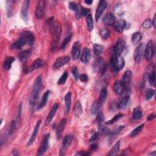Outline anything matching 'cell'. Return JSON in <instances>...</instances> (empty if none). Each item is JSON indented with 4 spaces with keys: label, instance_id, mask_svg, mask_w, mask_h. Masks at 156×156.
I'll return each instance as SVG.
<instances>
[{
    "label": "cell",
    "instance_id": "4dcf8cb0",
    "mask_svg": "<svg viewBox=\"0 0 156 156\" xmlns=\"http://www.w3.org/2000/svg\"><path fill=\"white\" fill-rule=\"evenodd\" d=\"M74 115L76 117H79L80 115L83 114V110L82 108V105L79 101H78L75 104V108H74Z\"/></svg>",
    "mask_w": 156,
    "mask_h": 156
},
{
    "label": "cell",
    "instance_id": "f5cc1de1",
    "mask_svg": "<svg viewBox=\"0 0 156 156\" xmlns=\"http://www.w3.org/2000/svg\"><path fill=\"white\" fill-rule=\"evenodd\" d=\"M151 21L150 19H147L144 21L142 24V27L145 29H149L151 26Z\"/></svg>",
    "mask_w": 156,
    "mask_h": 156
},
{
    "label": "cell",
    "instance_id": "83f0119b",
    "mask_svg": "<svg viewBox=\"0 0 156 156\" xmlns=\"http://www.w3.org/2000/svg\"><path fill=\"white\" fill-rule=\"evenodd\" d=\"M15 61V58L13 57H8L4 61L3 67L6 70H9L11 68L12 63Z\"/></svg>",
    "mask_w": 156,
    "mask_h": 156
},
{
    "label": "cell",
    "instance_id": "3957f363",
    "mask_svg": "<svg viewBox=\"0 0 156 156\" xmlns=\"http://www.w3.org/2000/svg\"><path fill=\"white\" fill-rule=\"evenodd\" d=\"M42 87V79L41 76H38L36 79L30 96V104L31 105H35L38 100L40 92Z\"/></svg>",
    "mask_w": 156,
    "mask_h": 156
},
{
    "label": "cell",
    "instance_id": "8d00e7d4",
    "mask_svg": "<svg viewBox=\"0 0 156 156\" xmlns=\"http://www.w3.org/2000/svg\"><path fill=\"white\" fill-rule=\"evenodd\" d=\"M93 52L94 53L98 56L102 54L104 51V47L103 45H99V44H94L93 45Z\"/></svg>",
    "mask_w": 156,
    "mask_h": 156
},
{
    "label": "cell",
    "instance_id": "d6986e66",
    "mask_svg": "<svg viewBox=\"0 0 156 156\" xmlns=\"http://www.w3.org/2000/svg\"><path fill=\"white\" fill-rule=\"evenodd\" d=\"M113 90L117 95H121L125 92H126L125 87L121 80H117L113 86Z\"/></svg>",
    "mask_w": 156,
    "mask_h": 156
},
{
    "label": "cell",
    "instance_id": "ab89813d",
    "mask_svg": "<svg viewBox=\"0 0 156 156\" xmlns=\"http://www.w3.org/2000/svg\"><path fill=\"white\" fill-rule=\"evenodd\" d=\"M99 133L103 135H107L110 134V130L105 125H101L99 126Z\"/></svg>",
    "mask_w": 156,
    "mask_h": 156
},
{
    "label": "cell",
    "instance_id": "52a82bcc",
    "mask_svg": "<svg viewBox=\"0 0 156 156\" xmlns=\"http://www.w3.org/2000/svg\"><path fill=\"white\" fill-rule=\"evenodd\" d=\"M155 53V46L153 41L150 40L145 46V56L147 61H150L153 58Z\"/></svg>",
    "mask_w": 156,
    "mask_h": 156
},
{
    "label": "cell",
    "instance_id": "b9f144b4",
    "mask_svg": "<svg viewBox=\"0 0 156 156\" xmlns=\"http://www.w3.org/2000/svg\"><path fill=\"white\" fill-rule=\"evenodd\" d=\"M68 76V73L67 71H65L63 74L61 76V77L60 78V79H59V80L57 81V84L59 85H63L65 83H66L67 78Z\"/></svg>",
    "mask_w": 156,
    "mask_h": 156
},
{
    "label": "cell",
    "instance_id": "bcb514c9",
    "mask_svg": "<svg viewBox=\"0 0 156 156\" xmlns=\"http://www.w3.org/2000/svg\"><path fill=\"white\" fill-rule=\"evenodd\" d=\"M155 94V90L153 89H148L145 94V99L147 101L150 100Z\"/></svg>",
    "mask_w": 156,
    "mask_h": 156
},
{
    "label": "cell",
    "instance_id": "1f68e13d",
    "mask_svg": "<svg viewBox=\"0 0 156 156\" xmlns=\"http://www.w3.org/2000/svg\"><path fill=\"white\" fill-rule=\"evenodd\" d=\"M101 103L98 101L95 102L91 106V108H90V112H91V113L93 115H97V113L99 112L100 107H101Z\"/></svg>",
    "mask_w": 156,
    "mask_h": 156
},
{
    "label": "cell",
    "instance_id": "94428289",
    "mask_svg": "<svg viewBox=\"0 0 156 156\" xmlns=\"http://www.w3.org/2000/svg\"><path fill=\"white\" fill-rule=\"evenodd\" d=\"M155 118V115L154 113H152V114L148 116V117H147V120L151 121V120H154Z\"/></svg>",
    "mask_w": 156,
    "mask_h": 156
},
{
    "label": "cell",
    "instance_id": "ffe728a7",
    "mask_svg": "<svg viewBox=\"0 0 156 156\" xmlns=\"http://www.w3.org/2000/svg\"><path fill=\"white\" fill-rule=\"evenodd\" d=\"M103 21L104 24L107 26H112L115 23L116 18L112 13H108L104 17Z\"/></svg>",
    "mask_w": 156,
    "mask_h": 156
},
{
    "label": "cell",
    "instance_id": "f6af8a7d",
    "mask_svg": "<svg viewBox=\"0 0 156 156\" xmlns=\"http://www.w3.org/2000/svg\"><path fill=\"white\" fill-rule=\"evenodd\" d=\"M122 117H123V114H121V113H118L117 115H116L115 116H114L113 117V118H112L111 120H110L108 122H106L105 124L106 125H112V124H113V123H116L117 121H118Z\"/></svg>",
    "mask_w": 156,
    "mask_h": 156
},
{
    "label": "cell",
    "instance_id": "11a10c76",
    "mask_svg": "<svg viewBox=\"0 0 156 156\" xmlns=\"http://www.w3.org/2000/svg\"><path fill=\"white\" fill-rule=\"evenodd\" d=\"M125 128V126H118L116 129H115L112 133V135H117V134H118L121 130H123V129Z\"/></svg>",
    "mask_w": 156,
    "mask_h": 156
},
{
    "label": "cell",
    "instance_id": "f907efd6",
    "mask_svg": "<svg viewBox=\"0 0 156 156\" xmlns=\"http://www.w3.org/2000/svg\"><path fill=\"white\" fill-rule=\"evenodd\" d=\"M110 109L112 111H116L120 109L119 104L117 103L116 101H113L111 103L110 105Z\"/></svg>",
    "mask_w": 156,
    "mask_h": 156
},
{
    "label": "cell",
    "instance_id": "5b68a950",
    "mask_svg": "<svg viewBox=\"0 0 156 156\" xmlns=\"http://www.w3.org/2000/svg\"><path fill=\"white\" fill-rule=\"evenodd\" d=\"M145 46L146 45L145 43H141L135 48L134 53V57L136 63H140L144 58Z\"/></svg>",
    "mask_w": 156,
    "mask_h": 156
},
{
    "label": "cell",
    "instance_id": "7dc6e473",
    "mask_svg": "<svg viewBox=\"0 0 156 156\" xmlns=\"http://www.w3.org/2000/svg\"><path fill=\"white\" fill-rule=\"evenodd\" d=\"M72 37H73V34H70L63 40V42H62V43L61 45V48L62 49H64L65 47L67 46V45L68 44V43L71 41V40L72 38Z\"/></svg>",
    "mask_w": 156,
    "mask_h": 156
},
{
    "label": "cell",
    "instance_id": "74e56055",
    "mask_svg": "<svg viewBox=\"0 0 156 156\" xmlns=\"http://www.w3.org/2000/svg\"><path fill=\"white\" fill-rule=\"evenodd\" d=\"M143 116L142 111L140 110L139 108H135L133 110L132 113V118L134 120H139Z\"/></svg>",
    "mask_w": 156,
    "mask_h": 156
},
{
    "label": "cell",
    "instance_id": "ba28073f",
    "mask_svg": "<svg viewBox=\"0 0 156 156\" xmlns=\"http://www.w3.org/2000/svg\"><path fill=\"white\" fill-rule=\"evenodd\" d=\"M132 79V73L130 70H127L125 72L122 77V83L125 87L126 92L130 91V84Z\"/></svg>",
    "mask_w": 156,
    "mask_h": 156
},
{
    "label": "cell",
    "instance_id": "cb8c5ba5",
    "mask_svg": "<svg viewBox=\"0 0 156 156\" xmlns=\"http://www.w3.org/2000/svg\"><path fill=\"white\" fill-rule=\"evenodd\" d=\"M45 65V61L41 59H37L33 63H32L31 67L29 68L30 71H33L39 68L42 67Z\"/></svg>",
    "mask_w": 156,
    "mask_h": 156
},
{
    "label": "cell",
    "instance_id": "d4e9b609",
    "mask_svg": "<svg viewBox=\"0 0 156 156\" xmlns=\"http://www.w3.org/2000/svg\"><path fill=\"white\" fill-rule=\"evenodd\" d=\"M32 54V51L31 50H27L23 51L19 53L18 55V58L21 62H25Z\"/></svg>",
    "mask_w": 156,
    "mask_h": 156
},
{
    "label": "cell",
    "instance_id": "91938a15",
    "mask_svg": "<svg viewBox=\"0 0 156 156\" xmlns=\"http://www.w3.org/2000/svg\"><path fill=\"white\" fill-rule=\"evenodd\" d=\"M152 26L154 28H155L156 27V14H154V17H153V19L152 20Z\"/></svg>",
    "mask_w": 156,
    "mask_h": 156
},
{
    "label": "cell",
    "instance_id": "6f0895ef",
    "mask_svg": "<svg viewBox=\"0 0 156 156\" xmlns=\"http://www.w3.org/2000/svg\"><path fill=\"white\" fill-rule=\"evenodd\" d=\"M75 155H89L90 153L86 151H79V152H78Z\"/></svg>",
    "mask_w": 156,
    "mask_h": 156
},
{
    "label": "cell",
    "instance_id": "6da1fadb",
    "mask_svg": "<svg viewBox=\"0 0 156 156\" xmlns=\"http://www.w3.org/2000/svg\"><path fill=\"white\" fill-rule=\"evenodd\" d=\"M34 42V36L31 32L24 31L21 32L20 37L15 41L11 46L12 50H21L26 45L32 46Z\"/></svg>",
    "mask_w": 156,
    "mask_h": 156
},
{
    "label": "cell",
    "instance_id": "f35d334b",
    "mask_svg": "<svg viewBox=\"0 0 156 156\" xmlns=\"http://www.w3.org/2000/svg\"><path fill=\"white\" fill-rule=\"evenodd\" d=\"M142 38V35L140 32H135L132 36V41L134 44H138Z\"/></svg>",
    "mask_w": 156,
    "mask_h": 156
},
{
    "label": "cell",
    "instance_id": "7402d4cb",
    "mask_svg": "<svg viewBox=\"0 0 156 156\" xmlns=\"http://www.w3.org/2000/svg\"><path fill=\"white\" fill-rule=\"evenodd\" d=\"M66 125H67V120L65 118H63L61 121L59 125L57 126L56 134H57V137L58 138H60L61 137L62 132H63V131Z\"/></svg>",
    "mask_w": 156,
    "mask_h": 156
},
{
    "label": "cell",
    "instance_id": "277c9868",
    "mask_svg": "<svg viewBox=\"0 0 156 156\" xmlns=\"http://www.w3.org/2000/svg\"><path fill=\"white\" fill-rule=\"evenodd\" d=\"M110 63L112 69L115 71H119L124 68L125 62L121 56L113 55L111 58Z\"/></svg>",
    "mask_w": 156,
    "mask_h": 156
},
{
    "label": "cell",
    "instance_id": "836d02e7",
    "mask_svg": "<svg viewBox=\"0 0 156 156\" xmlns=\"http://www.w3.org/2000/svg\"><path fill=\"white\" fill-rule=\"evenodd\" d=\"M147 73H149V82H150V85L154 86L155 85V71H154V67L152 66L151 67V70H150V71H147Z\"/></svg>",
    "mask_w": 156,
    "mask_h": 156
},
{
    "label": "cell",
    "instance_id": "e0dca14e",
    "mask_svg": "<svg viewBox=\"0 0 156 156\" xmlns=\"http://www.w3.org/2000/svg\"><path fill=\"white\" fill-rule=\"evenodd\" d=\"M126 26V22L125 19H120L113 24L115 31L119 33H122Z\"/></svg>",
    "mask_w": 156,
    "mask_h": 156
},
{
    "label": "cell",
    "instance_id": "e575fe53",
    "mask_svg": "<svg viewBox=\"0 0 156 156\" xmlns=\"http://www.w3.org/2000/svg\"><path fill=\"white\" fill-rule=\"evenodd\" d=\"M129 96L128 95H126L125 96H123L121 98V99L120 100V103H118L119 104L120 109H125L126 107L128 105V103L129 102Z\"/></svg>",
    "mask_w": 156,
    "mask_h": 156
},
{
    "label": "cell",
    "instance_id": "db71d44e",
    "mask_svg": "<svg viewBox=\"0 0 156 156\" xmlns=\"http://www.w3.org/2000/svg\"><path fill=\"white\" fill-rule=\"evenodd\" d=\"M98 138H99V133L96 132L91 137H90V138L89 139V142L90 143L95 142L97 140Z\"/></svg>",
    "mask_w": 156,
    "mask_h": 156
},
{
    "label": "cell",
    "instance_id": "d590c367",
    "mask_svg": "<svg viewBox=\"0 0 156 156\" xmlns=\"http://www.w3.org/2000/svg\"><path fill=\"white\" fill-rule=\"evenodd\" d=\"M120 151V142H117L112 147L108 155H116Z\"/></svg>",
    "mask_w": 156,
    "mask_h": 156
},
{
    "label": "cell",
    "instance_id": "6125c7cd",
    "mask_svg": "<svg viewBox=\"0 0 156 156\" xmlns=\"http://www.w3.org/2000/svg\"><path fill=\"white\" fill-rule=\"evenodd\" d=\"M85 3L88 5H91L93 3V1H92V0H88V1H85Z\"/></svg>",
    "mask_w": 156,
    "mask_h": 156
},
{
    "label": "cell",
    "instance_id": "f1b7e54d",
    "mask_svg": "<svg viewBox=\"0 0 156 156\" xmlns=\"http://www.w3.org/2000/svg\"><path fill=\"white\" fill-rule=\"evenodd\" d=\"M50 92L49 91V90H47V91H46L43 95V97L42 98V100H41L39 105H38V110H40L42 109V108H43L45 106L46 103H47V101H48V96H49V95H50Z\"/></svg>",
    "mask_w": 156,
    "mask_h": 156
},
{
    "label": "cell",
    "instance_id": "4316f807",
    "mask_svg": "<svg viewBox=\"0 0 156 156\" xmlns=\"http://www.w3.org/2000/svg\"><path fill=\"white\" fill-rule=\"evenodd\" d=\"M90 58H91V53H90V51L88 48H85L83 55L81 56V61L83 63H86L90 61Z\"/></svg>",
    "mask_w": 156,
    "mask_h": 156
},
{
    "label": "cell",
    "instance_id": "2e32d148",
    "mask_svg": "<svg viewBox=\"0 0 156 156\" xmlns=\"http://www.w3.org/2000/svg\"><path fill=\"white\" fill-rule=\"evenodd\" d=\"M59 108V104L57 103L54 104L53 107L51 108V109L50 110V112H49V114L48 115V116L46 117V119L45 120V125L46 126H48L50 124V123L51 122L54 116L55 115V114Z\"/></svg>",
    "mask_w": 156,
    "mask_h": 156
},
{
    "label": "cell",
    "instance_id": "7a4b0ae2",
    "mask_svg": "<svg viewBox=\"0 0 156 156\" xmlns=\"http://www.w3.org/2000/svg\"><path fill=\"white\" fill-rule=\"evenodd\" d=\"M48 24L50 27V31L52 34V43H51V51L53 52L56 50L57 46L61 36L62 28L58 23H54V18L48 19Z\"/></svg>",
    "mask_w": 156,
    "mask_h": 156
},
{
    "label": "cell",
    "instance_id": "d6a6232c",
    "mask_svg": "<svg viewBox=\"0 0 156 156\" xmlns=\"http://www.w3.org/2000/svg\"><path fill=\"white\" fill-rule=\"evenodd\" d=\"M86 23H87V26L88 31H92L93 30L94 28V23L92 15L91 14H88L86 17Z\"/></svg>",
    "mask_w": 156,
    "mask_h": 156
},
{
    "label": "cell",
    "instance_id": "ee69618b",
    "mask_svg": "<svg viewBox=\"0 0 156 156\" xmlns=\"http://www.w3.org/2000/svg\"><path fill=\"white\" fill-rule=\"evenodd\" d=\"M107 89L105 87H104L101 89V92H100V100L99 101L102 104L103 103L105 99H106V96H107Z\"/></svg>",
    "mask_w": 156,
    "mask_h": 156
},
{
    "label": "cell",
    "instance_id": "7bdbcfd3",
    "mask_svg": "<svg viewBox=\"0 0 156 156\" xmlns=\"http://www.w3.org/2000/svg\"><path fill=\"white\" fill-rule=\"evenodd\" d=\"M100 34L101 37L103 38L107 39V38L109 37V36L110 35V31L108 29L103 28V29H101L100 30Z\"/></svg>",
    "mask_w": 156,
    "mask_h": 156
},
{
    "label": "cell",
    "instance_id": "be15d7a7",
    "mask_svg": "<svg viewBox=\"0 0 156 156\" xmlns=\"http://www.w3.org/2000/svg\"><path fill=\"white\" fill-rule=\"evenodd\" d=\"M150 155H154V156H155V155H156V154H155V151H154L152 153H151L150 154Z\"/></svg>",
    "mask_w": 156,
    "mask_h": 156
},
{
    "label": "cell",
    "instance_id": "603a6c76",
    "mask_svg": "<svg viewBox=\"0 0 156 156\" xmlns=\"http://www.w3.org/2000/svg\"><path fill=\"white\" fill-rule=\"evenodd\" d=\"M65 100V112L66 113H69L71 109V93L68 92L65 96L64 98Z\"/></svg>",
    "mask_w": 156,
    "mask_h": 156
},
{
    "label": "cell",
    "instance_id": "f546056e",
    "mask_svg": "<svg viewBox=\"0 0 156 156\" xmlns=\"http://www.w3.org/2000/svg\"><path fill=\"white\" fill-rule=\"evenodd\" d=\"M90 9H86V8L81 7L80 9L76 12V17L77 19H79L82 17H85V16H87L88 14H90Z\"/></svg>",
    "mask_w": 156,
    "mask_h": 156
},
{
    "label": "cell",
    "instance_id": "9f6ffc18",
    "mask_svg": "<svg viewBox=\"0 0 156 156\" xmlns=\"http://www.w3.org/2000/svg\"><path fill=\"white\" fill-rule=\"evenodd\" d=\"M79 79L81 82L83 83H87L88 81V76L86 75V74H83L79 76Z\"/></svg>",
    "mask_w": 156,
    "mask_h": 156
},
{
    "label": "cell",
    "instance_id": "9c48e42d",
    "mask_svg": "<svg viewBox=\"0 0 156 156\" xmlns=\"http://www.w3.org/2000/svg\"><path fill=\"white\" fill-rule=\"evenodd\" d=\"M73 139V136L71 135H67L65 136L63 139L62 143V146L60 150V155H64L65 154V152H66L67 150L70 146L72 141Z\"/></svg>",
    "mask_w": 156,
    "mask_h": 156
},
{
    "label": "cell",
    "instance_id": "c3c4849f",
    "mask_svg": "<svg viewBox=\"0 0 156 156\" xmlns=\"http://www.w3.org/2000/svg\"><path fill=\"white\" fill-rule=\"evenodd\" d=\"M71 71H72V74L73 76L75 77V79L77 80H78V79H79V72L78 71V69L76 67H73L72 68V70H71Z\"/></svg>",
    "mask_w": 156,
    "mask_h": 156
},
{
    "label": "cell",
    "instance_id": "816d5d0a",
    "mask_svg": "<svg viewBox=\"0 0 156 156\" xmlns=\"http://www.w3.org/2000/svg\"><path fill=\"white\" fill-rule=\"evenodd\" d=\"M104 115L103 112H99L98 113H97V117H96V121L98 123H101L103 121H104Z\"/></svg>",
    "mask_w": 156,
    "mask_h": 156
},
{
    "label": "cell",
    "instance_id": "680465c9",
    "mask_svg": "<svg viewBox=\"0 0 156 156\" xmlns=\"http://www.w3.org/2000/svg\"><path fill=\"white\" fill-rule=\"evenodd\" d=\"M97 148H98V145H97L96 144L94 143V144H93L92 145H91V146H90V151H93L96 150Z\"/></svg>",
    "mask_w": 156,
    "mask_h": 156
},
{
    "label": "cell",
    "instance_id": "4fadbf2b",
    "mask_svg": "<svg viewBox=\"0 0 156 156\" xmlns=\"http://www.w3.org/2000/svg\"><path fill=\"white\" fill-rule=\"evenodd\" d=\"M125 47V42L124 40L121 38H119L116 42L115 45L113 48V55L120 56L122 52L124 50Z\"/></svg>",
    "mask_w": 156,
    "mask_h": 156
},
{
    "label": "cell",
    "instance_id": "484cf974",
    "mask_svg": "<svg viewBox=\"0 0 156 156\" xmlns=\"http://www.w3.org/2000/svg\"><path fill=\"white\" fill-rule=\"evenodd\" d=\"M22 105L23 103H20V104L18 106V108L17 110V112H16L15 114V118L14 120L16 126H17V128H18L20 126V121H21V110H22Z\"/></svg>",
    "mask_w": 156,
    "mask_h": 156
},
{
    "label": "cell",
    "instance_id": "44dd1931",
    "mask_svg": "<svg viewBox=\"0 0 156 156\" xmlns=\"http://www.w3.org/2000/svg\"><path fill=\"white\" fill-rule=\"evenodd\" d=\"M41 125V120H38L36 125L34 127V130H33V132H32V134L31 137V138H29V141L27 143V145L28 146H30L31 145L32 143H33V142L35 141V140L36 138V137H37V135L38 134V130H39V128H40V126Z\"/></svg>",
    "mask_w": 156,
    "mask_h": 156
},
{
    "label": "cell",
    "instance_id": "5bb4252c",
    "mask_svg": "<svg viewBox=\"0 0 156 156\" xmlns=\"http://www.w3.org/2000/svg\"><path fill=\"white\" fill-rule=\"evenodd\" d=\"M70 61V58L68 56H63L57 58L54 63L55 68H60L63 65H66Z\"/></svg>",
    "mask_w": 156,
    "mask_h": 156
},
{
    "label": "cell",
    "instance_id": "9a60e30c",
    "mask_svg": "<svg viewBox=\"0 0 156 156\" xmlns=\"http://www.w3.org/2000/svg\"><path fill=\"white\" fill-rule=\"evenodd\" d=\"M30 1L28 0L24 1L21 10V17L24 21H27L28 20V9Z\"/></svg>",
    "mask_w": 156,
    "mask_h": 156
},
{
    "label": "cell",
    "instance_id": "681fc988",
    "mask_svg": "<svg viewBox=\"0 0 156 156\" xmlns=\"http://www.w3.org/2000/svg\"><path fill=\"white\" fill-rule=\"evenodd\" d=\"M68 6H69L70 9L73 11H75L76 12L79 10V7H78V4L75 2H70L69 3Z\"/></svg>",
    "mask_w": 156,
    "mask_h": 156
},
{
    "label": "cell",
    "instance_id": "30bf717a",
    "mask_svg": "<svg viewBox=\"0 0 156 156\" xmlns=\"http://www.w3.org/2000/svg\"><path fill=\"white\" fill-rule=\"evenodd\" d=\"M50 134L48 133L43 138L42 143H41V145H40V148L38 151L37 155H43V154L45 153V152L48 150V142H49V139H50Z\"/></svg>",
    "mask_w": 156,
    "mask_h": 156
},
{
    "label": "cell",
    "instance_id": "8992f818",
    "mask_svg": "<svg viewBox=\"0 0 156 156\" xmlns=\"http://www.w3.org/2000/svg\"><path fill=\"white\" fill-rule=\"evenodd\" d=\"M108 65L104 62L101 57H98L93 64V69L95 72H100L103 75Z\"/></svg>",
    "mask_w": 156,
    "mask_h": 156
},
{
    "label": "cell",
    "instance_id": "ac0fdd59",
    "mask_svg": "<svg viewBox=\"0 0 156 156\" xmlns=\"http://www.w3.org/2000/svg\"><path fill=\"white\" fill-rule=\"evenodd\" d=\"M80 54V44L78 42H76L74 43L73 46H72V50H71V55L73 60H77Z\"/></svg>",
    "mask_w": 156,
    "mask_h": 156
},
{
    "label": "cell",
    "instance_id": "8fae6325",
    "mask_svg": "<svg viewBox=\"0 0 156 156\" xmlns=\"http://www.w3.org/2000/svg\"><path fill=\"white\" fill-rule=\"evenodd\" d=\"M108 3L105 1H104V0H102V1H100L99 2L95 12V19L96 21H98L101 18L102 14L106 9V8L108 7Z\"/></svg>",
    "mask_w": 156,
    "mask_h": 156
},
{
    "label": "cell",
    "instance_id": "7c38bea8",
    "mask_svg": "<svg viewBox=\"0 0 156 156\" xmlns=\"http://www.w3.org/2000/svg\"><path fill=\"white\" fill-rule=\"evenodd\" d=\"M45 6H46L45 1H40L38 2L36 9V14L37 19L41 20L43 19L45 14Z\"/></svg>",
    "mask_w": 156,
    "mask_h": 156
},
{
    "label": "cell",
    "instance_id": "60d3db41",
    "mask_svg": "<svg viewBox=\"0 0 156 156\" xmlns=\"http://www.w3.org/2000/svg\"><path fill=\"white\" fill-rule=\"evenodd\" d=\"M143 128H144V124H142V125H140V126H138V127H137L135 129H134L132 131V132H131L130 133L129 136L130 137H134L137 135L138 134H140V133L142 132L143 129Z\"/></svg>",
    "mask_w": 156,
    "mask_h": 156
}]
</instances>
